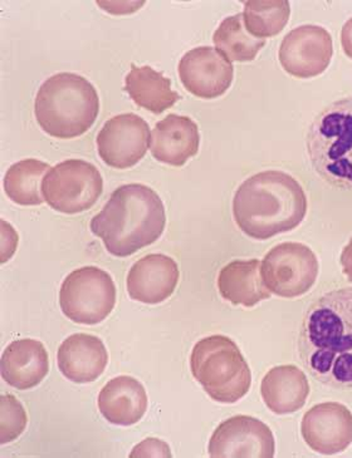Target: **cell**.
Returning a JSON list of instances; mask_svg holds the SVG:
<instances>
[{"label": "cell", "instance_id": "d6986e66", "mask_svg": "<svg viewBox=\"0 0 352 458\" xmlns=\"http://www.w3.org/2000/svg\"><path fill=\"white\" fill-rule=\"evenodd\" d=\"M99 410L107 422L116 426H133L148 411V394L136 378L120 376L106 383L99 394Z\"/></svg>", "mask_w": 352, "mask_h": 458}, {"label": "cell", "instance_id": "7a4b0ae2", "mask_svg": "<svg viewBox=\"0 0 352 458\" xmlns=\"http://www.w3.org/2000/svg\"><path fill=\"white\" fill-rule=\"evenodd\" d=\"M307 214V196L295 177L268 170L249 177L236 190L233 216L249 238L268 240L292 232Z\"/></svg>", "mask_w": 352, "mask_h": 458}, {"label": "cell", "instance_id": "277c9868", "mask_svg": "<svg viewBox=\"0 0 352 458\" xmlns=\"http://www.w3.org/2000/svg\"><path fill=\"white\" fill-rule=\"evenodd\" d=\"M99 112L98 90L85 77L58 73L39 87L34 114L40 129L56 139L70 140L91 129Z\"/></svg>", "mask_w": 352, "mask_h": 458}, {"label": "cell", "instance_id": "ffe728a7", "mask_svg": "<svg viewBox=\"0 0 352 458\" xmlns=\"http://www.w3.org/2000/svg\"><path fill=\"white\" fill-rule=\"evenodd\" d=\"M310 383L298 367L279 366L268 370L261 385V394L273 413L283 416L300 411L310 394Z\"/></svg>", "mask_w": 352, "mask_h": 458}, {"label": "cell", "instance_id": "9c48e42d", "mask_svg": "<svg viewBox=\"0 0 352 458\" xmlns=\"http://www.w3.org/2000/svg\"><path fill=\"white\" fill-rule=\"evenodd\" d=\"M261 276L268 291L282 298L306 294L319 276V260L308 246L283 242L268 251L261 263Z\"/></svg>", "mask_w": 352, "mask_h": 458}, {"label": "cell", "instance_id": "cb8c5ba5", "mask_svg": "<svg viewBox=\"0 0 352 458\" xmlns=\"http://www.w3.org/2000/svg\"><path fill=\"white\" fill-rule=\"evenodd\" d=\"M216 49L229 62H252L266 46V39L255 38L245 26L243 14L226 18L213 36Z\"/></svg>", "mask_w": 352, "mask_h": 458}, {"label": "cell", "instance_id": "7c38bea8", "mask_svg": "<svg viewBox=\"0 0 352 458\" xmlns=\"http://www.w3.org/2000/svg\"><path fill=\"white\" fill-rule=\"evenodd\" d=\"M333 55L332 38L325 28H295L282 40L279 58L283 70L296 78L320 76L327 70Z\"/></svg>", "mask_w": 352, "mask_h": 458}, {"label": "cell", "instance_id": "83f0119b", "mask_svg": "<svg viewBox=\"0 0 352 458\" xmlns=\"http://www.w3.org/2000/svg\"><path fill=\"white\" fill-rule=\"evenodd\" d=\"M341 45L345 55L352 59V18L346 21L341 30Z\"/></svg>", "mask_w": 352, "mask_h": 458}, {"label": "cell", "instance_id": "f1b7e54d", "mask_svg": "<svg viewBox=\"0 0 352 458\" xmlns=\"http://www.w3.org/2000/svg\"><path fill=\"white\" fill-rule=\"evenodd\" d=\"M339 261H341L345 276L352 283V238L348 244L345 246L344 250H342L341 260Z\"/></svg>", "mask_w": 352, "mask_h": 458}, {"label": "cell", "instance_id": "52a82bcc", "mask_svg": "<svg viewBox=\"0 0 352 458\" xmlns=\"http://www.w3.org/2000/svg\"><path fill=\"white\" fill-rule=\"evenodd\" d=\"M116 305V285L107 271L83 267L68 274L59 291V307L68 319L96 326L110 316Z\"/></svg>", "mask_w": 352, "mask_h": 458}, {"label": "cell", "instance_id": "d4e9b609", "mask_svg": "<svg viewBox=\"0 0 352 458\" xmlns=\"http://www.w3.org/2000/svg\"><path fill=\"white\" fill-rule=\"evenodd\" d=\"M291 7L288 0H272V2H245V26L255 38L264 39L282 32L288 23Z\"/></svg>", "mask_w": 352, "mask_h": 458}, {"label": "cell", "instance_id": "ac0fdd59", "mask_svg": "<svg viewBox=\"0 0 352 458\" xmlns=\"http://www.w3.org/2000/svg\"><path fill=\"white\" fill-rule=\"evenodd\" d=\"M2 378L11 387L27 391L37 387L49 372V358L42 342L18 339L3 352Z\"/></svg>", "mask_w": 352, "mask_h": 458}, {"label": "cell", "instance_id": "4fadbf2b", "mask_svg": "<svg viewBox=\"0 0 352 458\" xmlns=\"http://www.w3.org/2000/svg\"><path fill=\"white\" fill-rule=\"evenodd\" d=\"M179 77L192 95L214 99L223 96L232 86L235 68L216 48L198 47L180 59Z\"/></svg>", "mask_w": 352, "mask_h": 458}, {"label": "cell", "instance_id": "30bf717a", "mask_svg": "<svg viewBox=\"0 0 352 458\" xmlns=\"http://www.w3.org/2000/svg\"><path fill=\"white\" fill-rule=\"evenodd\" d=\"M150 127L133 114H118L98 135L99 157L107 166L126 170L145 157L150 146Z\"/></svg>", "mask_w": 352, "mask_h": 458}, {"label": "cell", "instance_id": "44dd1931", "mask_svg": "<svg viewBox=\"0 0 352 458\" xmlns=\"http://www.w3.org/2000/svg\"><path fill=\"white\" fill-rule=\"evenodd\" d=\"M218 289L227 301L252 308L270 297L261 276V261L235 260L219 271Z\"/></svg>", "mask_w": 352, "mask_h": 458}, {"label": "cell", "instance_id": "6da1fadb", "mask_svg": "<svg viewBox=\"0 0 352 458\" xmlns=\"http://www.w3.org/2000/svg\"><path fill=\"white\" fill-rule=\"evenodd\" d=\"M298 348L305 367L317 381L352 389V288L326 293L311 305Z\"/></svg>", "mask_w": 352, "mask_h": 458}, {"label": "cell", "instance_id": "5b68a950", "mask_svg": "<svg viewBox=\"0 0 352 458\" xmlns=\"http://www.w3.org/2000/svg\"><path fill=\"white\" fill-rule=\"evenodd\" d=\"M190 369L211 400L232 404L248 394L252 372L241 349L226 335H210L193 348Z\"/></svg>", "mask_w": 352, "mask_h": 458}, {"label": "cell", "instance_id": "4316f807", "mask_svg": "<svg viewBox=\"0 0 352 458\" xmlns=\"http://www.w3.org/2000/svg\"><path fill=\"white\" fill-rule=\"evenodd\" d=\"M131 458L173 457L169 445L159 438H146L136 445L130 454Z\"/></svg>", "mask_w": 352, "mask_h": 458}, {"label": "cell", "instance_id": "7402d4cb", "mask_svg": "<svg viewBox=\"0 0 352 458\" xmlns=\"http://www.w3.org/2000/svg\"><path fill=\"white\" fill-rule=\"evenodd\" d=\"M124 89L139 107L155 114H163L180 99L179 93L171 89L169 78L149 65H133L124 80Z\"/></svg>", "mask_w": 352, "mask_h": 458}, {"label": "cell", "instance_id": "3957f363", "mask_svg": "<svg viewBox=\"0 0 352 458\" xmlns=\"http://www.w3.org/2000/svg\"><path fill=\"white\" fill-rule=\"evenodd\" d=\"M167 226L164 202L157 191L142 183L115 190L107 204L90 227L104 242L106 250L126 258L154 244Z\"/></svg>", "mask_w": 352, "mask_h": 458}, {"label": "cell", "instance_id": "8fae6325", "mask_svg": "<svg viewBox=\"0 0 352 458\" xmlns=\"http://www.w3.org/2000/svg\"><path fill=\"white\" fill-rule=\"evenodd\" d=\"M276 442L270 427L251 416H235L217 427L209 441L214 458H270Z\"/></svg>", "mask_w": 352, "mask_h": 458}, {"label": "cell", "instance_id": "2e32d148", "mask_svg": "<svg viewBox=\"0 0 352 458\" xmlns=\"http://www.w3.org/2000/svg\"><path fill=\"white\" fill-rule=\"evenodd\" d=\"M57 361L68 381L85 385L104 375L108 363L107 349L99 336L77 333L62 343Z\"/></svg>", "mask_w": 352, "mask_h": 458}, {"label": "cell", "instance_id": "8992f818", "mask_svg": "<svg viewBox=\"0 0 352 458\" xmlns=\"http://www.w3.org/2000/svg\"><path fill=\"white\" fill-rule=\"evenodd\" d=\"M307 149L320 176L338 188L352 189V98L339 99L314 118Z\"/></svg>", "mask_w": 352, "mask_h": 458}, {"label": "cell", "instance_id": "484cf974", "mask_svg": "<svg viewBox=\"0 0 352 458\" xmlns=\"http://www.w3.org/2000/svg\"><path fill=\"white\" fill-rule=\"evenodd\" d=\"M26 410L13 394L0 397V444L13 442L26 431Z\"/></svg>", "mask_w": 352, "mask_h": 458}, {"label": "cell", "instance_id": "e0dca14e", "mask_svg": "<svg viewBox=\"0 0 352 458\" xmlns=\"http://www.w3.org/2000/svg\"><path fill=\"white\" fill-rule=\"evenodd\" d=\"M201 145L198 124L186 116L169 114L155 124L150 139L151 154L155 160L182 167L194 157Z\"/></svg>", "mask_w": 352, "mask_h": 458}, {"label": "cell", "instance_id": "ba28073f", "mask_svg": "<svg viewBox=\"0 0 352 458\" xmlns=\"http://www.w3.org/2000/svg\"><path fill=\"white\" fill-rule=\"evenodd\" d=\"M104 191V180L95 165L65 160L47 173L42 182L45 201L58 213L73 215L90 210Z\"/></svg>", "mask_w": 352, "mask_h": 458}, {"label": "cell", "instance_id": "603a6c76", "mask_svg": "<svg viewBox=\"0 0 352 458\" xmlns=\"http://www.w3.org/2000/svg\"><path fill=\"white\" fill-rule=\"evenodd\" d=\"M46 162L27 158L9 167L5 174L4 191L14 204L21 207H39L45 201L40 192V183L43 182V174L51 170Z\"/></svg>", "mask_w": 352, "mask_h": 458}, {"label": "cell", "instance_id": "9a60e30c", "mask_svg": "<svg viewBox=\"0 0 352 458\" xmlns=\"http://www.w3.org/2000/svg\"><path fill=\"white\" fill-rule=\"evenodd\" d=\"M179 279V267L174 259L163 254L146 255L127 274V293L140 303L160 304L174 294Z\"/></svg>", "mask_w": 352, "mask_h": 458}, {"label": "cell", "instance_id": "5bb4252c", "mask_svg": "<svg viewBox=\"0 0 352 458\" xmlns=\"http://www.w3.org/2000/svg\"><path fill=\"white\" fill-rule=\"evenodd\" d=\"M301 433L317 454L331 456L344 452L352 444L351 411L336 402L317 404L305 414Z\"/></svg>", "mask_w": 352, "mask_h": 458}]
</instances>
